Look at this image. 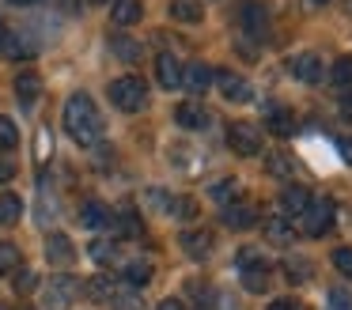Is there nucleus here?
I'll return each mask as SVG.
<instances>
[{
    "label": "nucleus",
    "mask_w": 352,
    "mask_h": 310,
    "mask_svg": "<svg viewBox=\"0 0 352 310\" xmlns=\"http://www.w3.org/2000/svg\"><path fill=\"white\" fill-rule=\"evenodd\" d=\"M288 72L296 76V80H303V83H322L326 80V65H322L318 53H296V57H288Z\"/></svg>",
    "instance_id": "5"
},
{
    "label": "nucleus",
    "mask_w": 352,
    "mask_h": 310,
    "mask_svg": "<svg viewBox=\"0 0 352 310\" xmlns=\"http://www.w3.org/2000/svg\"><path fill=\"white\" fill-rule=\"evenodd\" d=\"M311 189H307V186H284V193H280V212H284V216H303V212H307V204H311Z\"/></svg>",
    "instance_id": "11"
},
{
    "label": "nucleus",
    "mask_w": 352,
    "mask_h": 310,
    "mask_svg": "<svg viewBox=\"0 0 352 310\" xmlns=\"http://www.w3.org/2000/svg\"><path fill=\"white\" fill-rule=\"evenodd\" d=\"M349 12H352V0H349Z\"/></svg>",
    "instance_id": "49"
},
{
    "label": "nucleus",
    "mask_w": 352,
    "mask_h": 310,
    "mask_svg": "<svg viewBox=\"0 0 352 310\" xmlns=\"http://www.w3.org/2000/svg\"><path fill=\"white\" fill-rule=\"evenodd\" d=\"M4 34H8V30H4V23H0V42H4Z\"/></svg>",
    "instance_id": "46"
},
{
    "label": "nucleus",
    "mask_w": 352,
    "mask_h": 310,
    "mask_svg": "<svg viewBox=\"0 0 352 310\" xmlns=\"http://www.w3.org/2000/svg\"><path fill=\"white\" fill-rule=\"evenodd\" d=\"M12 178H16V166H12V159L0 155V186H4V181H12Z\"/></svg>",
    "instance_id": "38"
},
{
    "label": "nucleus",
    "mask_w": 352,
    "mask_h": 310,
    "mask_svg": "<svg viewBox=\"0 0 352 310\" xmlns=\"http://www.w3.org/2000/svg\"><path fill=\"white\" fill-rule=\"evenodd\" d=\"M0 53H4V57H34V45L27 42V38H19V34H4V42H0Z\"/></svg>",
    "instance_id": "23"
},
{
    "label": "nucleus",
    "mask_w": 352,
    "mask_h": 310,
    "mask_svg": "<svg viewBox=\"0 0 352 310\" xmlns=\"http://www.w3.org/2000/svg\"><path fill=\"white\" fill-rule=\"evenodd\" d=\"M118 223H122V231H125V234H140V219H137V212H133V208H125Z\"/></svg>",
    "instance_id": "37"
},
{
    "label": "nucleus",
    "mask_w": 352,
    "mask_h": 310,
    "mask_svg": "<svg viewBox=\"0 0 352 310\" xmlns=\"http://www.w3.org/2000/svg\"><path fill=\"white\" fill-rule=\"evenodd\" d=\"M110 45H114V53L122 60H137L140 57V42H133V38H125V34H114V38H110Z\"/></svg>",
    "instance_id": "31"
},
{
    "label": "nucleus",
    "mask_w": 352,
    "mask_h": 310,
    "mask_svg": "<svg viewBox=\"0 0 352 310\" xmlns=\"http://www.w3.org/2000/svg\"><path fill=\"white\" fill-rule=\"evenodd\" d=\"M8 4H16V8H31V4H38V0H8Z\"/></svg>",
    "instance_id": "45"
},
{
    "label": "nucleus",
    "mask_w": 352,
    "mask_h": 310,
    "mask_svg": "<svg viewBox=\"0 0 352 310\" xmlns=\"http://www.w3.org/2000/svg\"><path fill=\"white\" fill-rule=\"evenodd\" d=\"M114 310H148L144 299H140V291H114Z\"/></svg>",
    "instance_id": "32"
},
{
    "label": "nucleus",
    "mask_w": 352,
    "mask_h": 310,
    "mask_svg": "<svg viewBox=\"0 0 352 310\" xmlns=\"http://www.w3.org/2000/svg\"><path fill=\"white\" fill-rule=\"evenodd\" d=\"M87 254H91L99 265H110V261L118 257V242H114V239H95L91 246H87Z\"/></svg>",
    "instance_id": "27"
},
{
    "label": "nucleus",
    "mask_w": 352,
    "mask_h": 310,
    "mask_svg": "<svg viewBox=\"0 0 352 310\" xmlns=\"http://www.w3.org/2000/svg\"><path fill=\"white\" fill-rule=\"evenodd\" d=\"M16 144H19V125L0 113V151H12Z\"/></svg>",
    "instance_id": "30"
},
{
    "label": "nucleus",
    "mask_w": 352,
    "mask_h": 310,
    "mask_svg": "<svg viewBox=\"0 0 352 310\" xmlns=\"http://www.w3.org/2000/svg\"><path fill=\"white\" fill-rule=\"evenodd\" d=\"M16 265H19V250L8 246V242H0V272L16 269Z\"/></svg>",
    "instance_id": "35"
},
{
    "label": "nucleus",
    "mask_w": 352,
    "mask_h": 310,
    "mask_svg": "<svg viewBox=\"0 0 352 310\" xmlns=\"http://www.w3.org/2000/svg\"><path fill=\"white\" fill-rule=\"evenodd\" d=\"M110 102L125 113L144 110L148 106V83L140 80V76H118V80L110 83Z\"/></svg>",
    "instance_id": "2"
},
{
    "label": "nucleus",
    "mask_w": 352,
    "mask_h": 310,
    "mask_svg": "<svg viewBox=\"0 0 352 310\" xmlns=\"http://www.w3.org/2000/svg\"><path fill=\"white\" fill-rule=\"evenodd\" d=\"M243 27H246V34H250V38H265V34H269V15H265V8L246 4V8H243Z\"/></svg>",
    "instance_id": "19"
},
{
    "label": "nucleus",
    "mask_w": 352,
    "mask_h": 310,
    "mask_svg": "<svg viewBox=\"0 0 352 310\" xmlns=\"http://www.w3.org/2000/svg\"><path fill=\"white\" fill-rule=\"evenodd\" d=\"M0 310H8V307H0Z\"/></svg>",
    "instance_id": "50"
},
{
    "label": "nucleus",
    "mask_w": 352,
    "mask_h": 310,
    "mask_svg": "<svg viewBox=\"0 0 352 310\" xmlns=\"http://www.w3.org/2000/svg\"><path fill=\"white\" fill-rule=\"evenodd\" d=\"M269 310H299V307L292 299H273V302H269Z\"/></svg>",
    "instance_id": "40"
},
{
    "label": "nucleus",
    "mask_w": 352,
    "mask_h": 310,
    "mask_svg": "<svg viewBox=\"0 0 352 310\" xmlns=\"http://www.w3.org/2000/svg\"><path fill=\"white\" fill-rule=\"evenodd\" d=\"M284 272H288V280L292 284H303V280H311V261H307V257H299V254H292L288 261H284Z\"/></svg>",
    "instance_id": "25"
},
{
    "label": "nucleus",
    "mask_w": 352,
    "mask_h": 310,
    "mask_svg": "<svg viewBox=\"0 0 352 310\" xmlns=\"http://www.w3.org/2000/svg\"><path fill=\"white\" fill-rule=\"evenodd\" d=\"M87 295H91L95 302L114 299V280H110V276H91V280H87Z\"/></svg>",
    "instance_id": "29"
},
{
    "label": "nucleus",
    "mask_w": 352,
    "mask_h": 310,
    "mask_svg": "<svg viewBox=\"0 0 352 310\" xmlns=\"http://www.w3.org/2000/svg\"><path fill=\"white\" fill-rule=\"evenodd\" d=\"M228 148L243 159L261 155V129L254 121H231L228 125Z\"/></svg>",
    "instance_id": "4"
},
{
    "label": "nucleus",
    "mask_w": 352,
    "mask_h": 310,
    "mask_svg": "<svg viewBox=\"0 0 352 310\" xmlns=\"http://www.w3.org/2000/svg\"><path fill=\"white\" fill-rule=\"evenodd\" d=\"M216 72L208 65H201V60H193V65H182V87H190L193 95H205L208 87H212Z\"/></svg>",
    "instance_id": "9"
},
{
    "label": "nucleus",
    "mask_w": 352,
    "mask_h": 310,
    "mask_svg": "<svg viewBox=\"0 0 352 310\" xmlns=\"http://www.w3.org/2000/svg\"><path fill=\"white\" fill-rule=\"evenodd\" d=\"M19 216H23V201H19L16 193H4L0 197V227L19 223Z\"/></svg>",
    "instance_id": "24"
},
{
    "label": "nucleus",
    "mask_w": 352,
    "mask_h": 310,
    "mask_svg": "<svg viewBox=\"0 0 352 310\" xmlns=\"http://www.w3.org/2000/svg\"><path fill=\"white\" fill-rule=\"evenodd\" d=\"M261 231H265V239L276 242V246H288V242L296 239V227H292L284 216H269L265 223H261Z\"/></svg>",
    "instance_id": "17"
},
{
    "label": "nucleus",
    "mask_w": 352,
    "mask_h": 310,
    "mask_svg": "<svg viewBox=\"0 0 352 310\" xmlns=\"http://www.w3.org/2000/svg\"><path fill=\"white\" fill-rule=\"evenodd\" d=\"M220 83V95L228 98V102H246L250 98V83L243 80V76H231V72H216V80Z\"/></svg>",
    "instance_id": "13"
},
{
    "label": "nucleus",
    "mask_w": 352,
    "mask_h": 310,
    "mask_svg": "<svg viewBox=\"0 0 352 310\" xmlns=\"http://www.w3.org/2000/svg\"><path fill=\"white\" fill-rule=\"evenodd\" d=\"M46 257H50V265L65 269V265L76 261V246H72L69 234H50V239H46Z\"/></svg>",
    "instance_id": "10"
},
{
    "label": "nucleus",
    "mask_w": 352,
    "mask_h": 310,
    "mask_svg": "<svg viewBox=\"0 0 352 310\" xmlns=\"http://www.w3.org/2000/svg\"><path fill=\"white\" fill-rule=\"evenodd\" d=\"M65 133L80 144V148H95L102 136V118H99V106L91 102V95L76 91V95L65 102Z\"/></svg>",
    "instance_id": "1"
},
{
    "label": "nucleus",
    "mask_w": 352,
    "mask_h": 310,
    "mask_svg": "<svg viewBox=\"0 0 352 310\" xmlns=\"http://www.w3.org/2000/svg\"><path fill=\"white\" fill-rule=\"evenodd\" d=\"M38 287V276H34L31 269H19L16 272V291H34Z\"/></svg>",
    "instance_id": "36"
},
{
    "label": "nucleus",
    "mask_w": 352,
    "mask_h": 310,
    "mask_svg": "<svg viewBox=\"0 0 352 310\" xmlns=\"http://www.w3.org/2000/svg\"><path fill=\"white\" fill-rule=\"evenodd\" d=\"M114 223V216H110L107 204L99 201H84L80 204V227H87V231H102V227Z\"/></svg>",
    "instance_id": "12"
},
{
    "label": "nucleus",
    "mask_w": 352,
    "mask_h": 310,
    "mask_svg": "<svg viewBox=\"0 0 352 310\" xmlns=\"http://www.w3.org/2000/svg\"><path fill=\"white\" fill-rule=\"evenodd\" d=\"M333 219H337V208L329 197H311V204H307V212L299 216V227H303L307 239H322V234L333 231Z\"/></svg>",
    "instance_id": "3"
},
{
    "label": "nucleus",
    "mask_w": 352,
    "mask_h": 310,
    "mask_svg": "<svg viewBox=\"0 0 352 310\" xmlns=\"http://www.w3.org/2000/svg\"><path fill=\"white\" fill-rule=\"evenodd\" d=\"M175 121L182 129H190V133H201V129L208 125V110H205V106H197V102H182L175 110Z\"/></svg>",
    "instance_id": "15"
},
{
    "label": "nucleus",
    "mask_w": 352,
    "mask_h": 310,
    "mask_svg": "<svg viewBox=\"0 0 352 310\" xmlns=\"http://www.w3.org/2000/svg\"><path fill=\"white\" fill-rule=\"evenodd\" d=\"M148 280H152V265H148V261L125 265V284H129V287H144Z\"/></svg>",
    "instance_id": "28"
},
{
    "label": "nucleus",
    "mask_w": 352,
    "mask_h": 310,
    "mask_svg": "<svg viewBox=\"0 0 352 310\" xmlns=\"http://www.w3.org/2000/svg\"><path fill=\"white\" fill-rule=\"evenodd\" d=\"M155 80L167 91L182 87V60H178L175 53H160V57H155Z\"/></svg>",
    "instance_id": "8"
},
{
    "label": "nucleus",
    "mask_w": 352,
    "mask_h": 310,
    "mask_svg": "<svg viewBox=\"0 0 352 310\" xmlns=\"http://www.w3.org/2000/svg\"><path fill=\"white\" fill-rule=\"evenodd\" d=\"M243 272V284H246V291H269V265L261 261V265H246V269H239Z\"/></svg>",
    "instance_id": "21"
},
{
    "label": "nucleus",
    "mask_w": 352,
    "mask_h": 310,
    "mask_svg": "<svg viewBox=\"0 0 352 310\" xmlns=\"http://www.w3.org/2000/svg\"><path fill=\"white\" fill-rule=\"evenodd\" d=\"M160 310H186V307H182V299H163Z\"/></svg>",
    "instance_id": "43"
},
{
    "label": "nucleus",
    "mask_w": 352,
    "mask_h": 310,
    "mask_svg": "<svg viewBox=\"0 0 352 310\" xmlns=\"http://www.w3.org/2000/svg\"><path fill=\"white\" fill-rule=\"evenodd\" d=\"M341 113H344V118H352V95L341 98Z\"/></svg>",
    "instance_id": "44"
},
{
    "label": "nucleus",
    "mask_w": 352,
    "mask_h": 310,
    "mask_svg": "<svg viewBox=\"0 0 352 310\" xmlns=\"http://www.w3.org/2000/svg\"><path fill=\"white\" fill-rule=\"evenodd\" d=\"M333 269L341 272L344 280H352V246H337L333 250Z\"/></svg>",
    "instance_id": "33"
},
{
    "label": "nucleus",
    "mask_w": 352,
    "mask_h": 310,
    "mask_svg": "<svg viewBox=\"0 0 352 310\" xmlns=\"http://www.w3.org/2000/svg\"><path fill=\"white\" fill-rule=\"evenodd\" d=\"M329 310H352V291L349 287H329Z\"/></svg>",
    "instance_id": "34"
},
{
    "label": "nucleus",
    "mask_w": 352,
    "mask_h": 310,
    "mask_svg": "<svg viewBox=\"0 0 352 310\" xmlns=\"http://www.w3.org/2000/svg\"><path fill=\"white\" fill-rule=\"evenodd\" d=\"M182 250H186V257H193V261H208L212 257V250H216V239H212V231H205V227H190V231H182Z\"/></svg>",
    "instance_id": "6"
},
{
    "label": "nucleus",
    "mask_w": 352,
    "mask_h": 310,
    "mask_svg": "<svg viewBox=\"0 0 352 310\" xmlns=\"http://www.w3.org/2000/svg\"><path fill=\"white\" fill-rule=\"evenodd\" d=\"M140 15H144L140 0H114V8H110V19L118 27H133V23H140Z\"/></svg>",
    "instance_id": "16"
},
{
    "label": "nucleus",
    "mask_w": 352,
    "mask_h": 310,
    "mask_svg": "<svg viewBox=\"0 0 352 310\" xmlns=\"http://www.w3.org/2000/svg\"><path fill=\"white\" fill-rule=\"evenodd\" d=\"M265 129L273 136H292L296 133V118H292L288 110H280V106H269L265 110Z\"/></svg>",
    "instance_id": "18"
},
{
    "label": "nucleus",
    "mask_w": 352,
    "mask_h": 310,
    "mask_svg": "<svg viewBox=\"0 0 352 310\" xmlns=\"http://www.w3.org/2000/svg\"><path fill=\"white\" fill-rule=\"evenodd\" d=\"M337 148H341V155L352 163V136H341V144H337Z\"/></svg>",
    "instance_id": "41"
},
{
    "label": "nucleus",
    "mask_w": 352,
    "mask_h": 310,
    "mask_svg": "<svg viewBox=\"0 0 352 310\" xmlns=\"http://www.w3.org/2000/svg\"><path fill=\"white\" fill-rule=\"evenodd\" d=\"M329 80H333L337 87H344V91L352 87V53H344V57L333 60V68H329Z\"/></svg>",
    "instance_id": "26"
},
{
    "label": "nucleus",
    "mask_w": 352,
    "mask_h": 310,
    "mask_svg": "<svg viewBox=\"0 0 352 310\" xmlns=\"http://www.w3.org/2000/svg\"><path fill=\"white\" fill-rule=\"evenodd\" d=\"M220 219H223L228 227H239V231H243V227H254V223H258V212H254L250 204H228Z\"/></svg>",
    "instance_id": "20"
},
{
    "label": "nucleus",
    "mask_w": 352,
    "mask_h": 310,
    "mask_svg": "<svg viewBox=\"0 0 352 310\" xmlns=\"http://www.w3.org/2000/svg\"><path fill=\"white\" fill-rule=\"evenodd\" d=\"M269 170H273V174H288V163H284L280 155H273V166H269Z\"/></svg>",
    "instance_id": "42"
},
{
    "label": "nucleus",
    "mask_w": 352,
    "mask_h": 310,
    "mask_svg": "<svg viewBox=\"0 0 352 310\" xmlns=\"http://www.w3.org/2000/svg\"><path fill=\"white\" fill-rule=\"evenodd\" d=\"M76 295H80V280H72V276L50 280V287H46V310H69Z\"/></svg>",
    "instance_id": "7"
},
{
    "label": "nucleus",
    "mask_w": 352,
    "mask_h": 310,
    "mask_svg": "<svg viewBox=\"0 0 352 310\" xmlns=\"http://www.w3.org/2000/svg\"><path fill=\"white\" fill-rule=\"evenodd\" d=\"M170 19L201 23V19H205V8H201V0H175V4H170Z\"/></svg>",
    "instance_id": "22"
},
{
    "label": "nucleus",
    "mask_w": 352,
    "mask_h": 310,
    "mask_svg": "<svg viewBox=\"0 0 352 310\" xmlns=\"http://www.w3.org/2000/svg\"><path fill=\"white\" fill-rule=\"evenodd\" d=\"M87 4H107V0H87Z\"/></svg>",
    "instance_id": "47"
},
{
    "label": "nucleus",
    "mask_w": 352,
    "mask_h": 310,
    "mask_svg": "<svg viewBox=\"0 0 352 310\" xmlns=\"http://www.w3.org/2000/svg\"><path fill=\"white\" fill-rule=\"evenodd\" d=\"M38 95H42V80L34 72H19L16 76V98H19V106L23 110H31L34 102H38Z\"/></svg>",
    "instance_id": "14"
},
{
    "label": "nucleus",
    "mask_w": 352,
    "mask_h": 310,
    "mask_svg": "<svg viewBox=\"0 0 352 310\" xmlns=\"http://www.w3.org/2000/svg\"><path fill=\"white\" fill-rule=\"evenodd\" d=\"M61 4V12H69V15H80V8H84V0H57Z\"/></svg>",
    "instance_id": "39"
},
{
    "label": "nucleus",
    "mask_w": 352,
    "mask_h": 310,
    "mask_svg": "<svg viewBox=\"0 0 352 310\" xmlns=\"http://www.w3.org/2000/svg\"><path fill=\"white\" fill-rule=\"evenodd\" d=\"M311 4H326V0H311Z\"/></svg>",
    "instance_id": "48"
}]
</instances>
